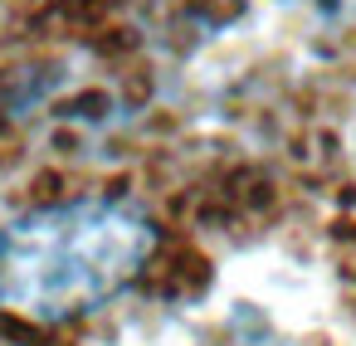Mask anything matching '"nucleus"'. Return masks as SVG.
Segmentation results:
<instances>
[{
	"instance_id": "obj_1",
	"label": "nucleus",
	"mask_w": 356,
	"mask_h": 346,
	"mask_svg": "<svg viewBox=\"0 0 356 346\" xmlns=\"http://www.w3.org/2000/svg\"><path fill=\"white\" fill-rule=\"evenodd\" d=\"M156 249V224L122 200H69L0 229V307L64 322L118 297Z\"/></svg>"
}]
</instances>
